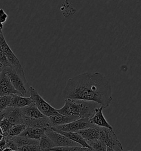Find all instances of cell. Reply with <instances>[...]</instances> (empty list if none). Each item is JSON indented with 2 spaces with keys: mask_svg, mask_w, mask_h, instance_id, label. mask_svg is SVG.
<instances>
[{
  "mask_svg": "<svg viewBox=\"0 0 141 151\" xmlns=\"http://www.w3.org/2000/svg\"><path fill=\"white\" fill-rule=\"evenodd\" d=\"M106 151H123V147L118 146L107 147Z\"/></svg>",
  "mask_w": 141,
  "mask_h": 151,
  "instance_id": "obj_29",
  "label": "cell"
},
{
  "mask_svg": "<svg viewBox=\"0 0 141 151\" xmlns=\"http://www.w3.org/2000/svg\"><path fill=\"white\" fill-rule=\"evenodd\" d=\"M12 150L10 148H9L8 147H6L5 148H4L3 150L2 151H12Z\"/></svg>",
  "mask_w": 141,
  "mask_h": 151,
  "instance_id": "obj_31",
  "label": "cell"
},
{
  "mask_svg": "<svg viewBox=\"0 0 141 151\" xmlns=\"http://www.w3.org/2000/svg\"><path fill=\"white\" fill-rule=\"evenodd\" d=\"M132 151V150H129V151Z\"/></svg>",
  "mask_w": 141,
  "mask_h": 151,
  "instance_id": "obj_37",
  "label": "cell"
},
{
  "mask_svg": "<svg viewBox=\"0 0 141 151\" xmlns=\"http://www.w3.org/2000/svg\"><path fill=\"white\" fill-rule=\"evenodd\" d=\"M12 126L13 124L6 117H4L2 120L0 121V127L2 129L4 137L9 136V131Z\"/></svg>",
  "mask_w": 141,
  "mask_h": 151,
  "instance_id": "obj_24",
  "label": "cell"
},
{
  "mask_svg": "<svg viewBox=\"0 0 141 151\" xmlns=\"http://www.w3.org/2000/svg\"><path fill=\"white\" fill-rule=\"evenodd\" d=\"M4 67L3 65V64L1 63H0V70H1V69H3L4 68Z\"/></svg>",
  "mask_w": 141,
  "mask_h": 151,
  "instance_id": "obj_32",
  "label": "cell"
},
{
  "mask_svg": "<svg viewBox=\"0 0 141 151\" xmlns=\"http://www.w3.org/2000/svg\"><path fill=\"white\" fill-rule=\"evenodd\" d=\"M40 147L39 145H27L25 146L19 147L18 151H39Z\"/></svg>",
  "mask_w": 141,
  "mask_h": 151,
  "instance_id": "obj_26",
  "label": "cell"
},
{
  "mask_svg": "<svg viewBox=\"0 0 141 151\" xmlns=\"http://www.w3.org/2000/svg\"><path fill=\"white\" fill-rule=\"evenodd\" d=\"M12 151H13V150H12Z\"/></svg>",
  "mask_w": 141,
  "mask_h": 151,
  "instance_id": "obj_38",
  "label": "cell"
},
{
  "mask_svg": "<svg viewBox=\"0 0 141 151\" xmlns=\"http://www.w3.org/2000/svg\"><path fill=\"white\" fill-rule=\"evenodd\" d=\"M103 107L102 106L97 108L93 115L90 118H89L90 122L92 124H95L99 127L113 129V127L109 124L107 120H106L103 114Z\"/></svg>",
  "mask_w": 141,
  "mask_h": 151,
  "instance_id": "obj_12",
  "label": "cell"
},
{
  "mask_svg": "<svg viewBox=\"0 0 141 151\" xmlns=\"http://www.w3.org/2000/svg\"><path fill=\"white\" fill-rule=\"evenodd\" d=\"M2 112L4 117L7 118L13 125L23 124V116L19 110V108L9 106L2 111Z\"/></svg>",
  "mask_w": 141,
  "mask_h": 151,
  "instance_id": "obj_11",
  "label": "cell"
},
{
  "mask_svg": "<svg viewBox=\"0 0 141 151\" xmlns=\"http://www.w3.org/2000/svg\"><path fill=\"white\" fill-rule=\"evenodd\" d=\"M26 128V126L25 124H14L11 127V128L9 131V136H19Z\"/></svg>",
  "mask_w": 141,
  "mask_h": 151,
  "instance_id": "obj_23",
  "label": "cell"
},
{
  "mask_svg": "<svg viewBox=\"0 0 141 151\" xmlns=\"http://www.w3.org/2000/svg\"><path fill=\"white\" fill-rule=\"evenodd\" d=\"M11 97L10 95H5L0 97V112L4 111L10 106Z\"/></svg>",
  "mask_w": 141,
  "mask_h": 151,
  "instance_id": "obj_25",
  "label": "cell"
},
{
  "mask_svg": "<svg viewBox=\"0 0 141 151\" xmlns=\"http://www.w3.org/2000/svg\"><path fill=\"white\" fill-rule=\"evenodd\" d=\"M4 70L14 88L18 93L23 96L29 97L30 85L26 78L23 67H4Z\"/></svg>",
  "mask_w": 141,
  "mask_h": 151,
  "instance_id": "obj_2",
  "label": "cell"
},
{
  "mask_svg": "<svg viewBox=\"0 0 141 151\" xmlns=\"http://www.w3.org/2000/svg\"><path fill=\"white\" fill-rule=\"evenodd\" d=\"M45 130H44V129L34 127H26L19 136L39 141L40 138L41 137L43 134L45 133Z\"/></svg>",
  "mask_w": 141,
  "mask_h": 151,
  "instance_id": "obj_17",
  "label": "cell"
},
{
  "mask_svg": "<svg viewBox=\"0 0 141 151\" xmlns=\"http://www.w3.org/2000/svg\"><path fill=\"white\" fill-rule=\"evenodd\" d=\"M64 99L96 102L103 109L110 106L113 92L110 82L98 72L84 73L67 80L63 91Z\"/></svg>",
  "mask_w": 141,
  "mask_h": 151,
  "instance_id": "obj_1",
  "label": "cell"
},
{
  "mask_svg": "<svg viewBox=\"0 0 141 151\" xmlns=\"http://www.w3.org/2000/svg\"><path fill=\"white\" fill-rule=\"evenodd\" d=\"M8 18V14L2 9H0V27L1 29L4 27V23L6 22Z\"/></svg>",
  "mask_w": 141,
  "mask_h": 151,
  "instance_id": "obj_28",
  "label": "cell"
},
{
  "mask_svg": "<svg viewBox=\"0 0 141 151\" xmlns=\"http://www.w3.org/2000/svg\"><path fill=\"white\" fill-rule=\"evenodd\" d=\"M40 151H50L55 146L53 141L44 133L39 140Z\"/></svg>",
  "mask_w": 141,
  "mask_h": 151,
  "instance_id": "obj_20",
  "label": "cell"
},
{
  "mask_svg": "<svg viewBox=\"0 0 141 151\" xmlns=\"http://www.w3.org/2000/svg\"><path fill=\"white\" fill-rule=\"evenodd\" d=\"M23 122L26 127L40 128L44 129L45 131L53 127L50 119L47 116H44L41 118H31L23 116Z\"/></svg>",
  "mask_w": 141,
  "mask_h": 151,
  "instance_id": "obj_7",
  "label": "cell"
},
{
  "mask_svg": "<svg viewBox=\"0 0 141 151\" xmlns=\"http://www.w3.org/2000/svg\"><path fill=\"white\" fill-rule=\"evenodd\" d=\"M6 147V141L4 137V138L0 141V150L2 151Z\"/></svg>",
  "mask_w": 141,
  "mask_h": 151,
  "instance_id": "obj_30",
  "label": "cell"
},
{
  "mask_svg": "<svg viewBox=\"0 0 141 151\" xmlns=\"http://www.w3.org/2000/svg\"><path fill=\"white\" fill-rule=\"evenodd\" d=\"M2 29H1V27H0V33H1V32H2Z\"/></svg>",
  "mask_w": 141,
  "mask_h": 151,
  "instance_id": "obj_35",
  "label": "cell"
},
{
  "mask_svg": "<svg viewBox=\"0 0 141 151\" xmlns=\"http://www.w3.org/2000/svg\"><path fill=\"white\" fill-rule=\"evenodd\" d=\"M96 125L92 124L88 118L79 119L67 124H62L53 127L51 129L60 130L64 132H78L80 130L95 127Z\"/></svg>",
  "mask_w": 141,
  "mask_h": 151,
  "instance_id": "obj_5",
  "label": "cell"
},
{
  "mask_svg": "<svg viewBox=\"0 0 141 151\" xmlns=\"http://www.w3.org/2000/svg\"><path fill=\"white\" fill-rule=\"evenodd\" d=\"M0 63H1L4 67H11L7 58L6 57L4 51L0 46Z\"/></svg>",
  "mask_w": 141,
  "mask_h": 151,
  "instance_id": "obj_27",
  "label": "cell"
},
{
  "mask_svg": "<svg viewBox=\"0 0 141 151\" xmlns=\"http://www.w3.org/2000/svg\"><path fill=\"white\" fill-rule=\"evenodd\" d=\"M19 94L14 88L4 69L0 73V96Z\"/></svg>",
  "mask_w": 141,
  "mask_h": 151,
  "instance_id": "obj_10",
  "label": "cell"
},
{
  "mask_svg": "<svg viewBox=\"0 0 141 151\" xmlns=\"http://www.w3.org/2000/svg\"><path fill=\"white\" fill-rule=\"evenodd\" d=\"M3 69H1V70H0V73H1V71H2V70H3Z\"/></svg>",
  "mask_w": 141,
  "mask_h": 151,
  "instance_id": "obj_36",
  "label": "cell"
},
{
  "mask_svg": "<svg viewBox=\"0 0 141 151\" xmlns=\"http://www.w3.org/2000/svg\"></svg>",
  "mask_w": 141,
  "mask_h": 151,
  "instance_id": "obj_40",
  "label": "cell"
},
{
  "mask_svg": "<svg viewBox=\"0 0 141 151\" xmlns=\"http://www.w3.org/2000/svg\"><path fill=\"white\" fill-rule=\"evenodd\" d=\"M20 112L23 116L31 118H41L44 116L34 104L27 106L19 109Z\"/></svg>",
  "mask_w": 141,
  "mask_h": 151,
  "instance_id": "obj_16",
  "label": "cell"
},
{
  "mask_svg": "<svg viewBox=\"0 0 141 151\" xmlns=\"http://www.w3.org/2000/svg\"><path fill=\"white\" fill-rule=\"evenodd\" d=\"M51 151H93L91 148L82 146L55 147Z\"/></svg>",
  "mask_w": 141,
  "mask_h": 151,
  "instance_id": "obj_21",
  "label": "cell"
},
{
  "mask_svg": "<svg viewBox=\"0 0 141 151\" xmlns=\"http://www.w3.org/2000/svg\"><path fill=\"white\" fill-rule=\"evenodd\" d=\"M0 46L7 58L11 67L22 68V64H21L18 58L16 57L12 50L11 49L7 44L4 38L3 32L0 33Z\"/></svg>",
  "mask_w": 141,
  "mask_h": 151,
  "instance_id": "obj_9",
  "label": "cell"
},
{
  "mask_svg": "<svg viewBox=\"0 0 141 151\" xmlns=\"http://www.w3.org/2000/svg\"><path fill=\"white\" fill-rule=\"evenodd\" d=\"M45 133L53 141L55 147L81 146L78 143L73 142L68 138L51 129H47Z\"/></svg>",
  "mask_w": 141,
  "mask_h": 151,
  "instance_id": "obj_6",
  "label": "cell"
},
{
  "mask_svg": "<svg viewBox=\"0 0 141 151\" xmlns=\"http://www.w3.org/2000/svg\"><path fill=\"white\" fill-rule=\"evenodd\" d=\"M11 101L10 106L15 107L20 109L33 104L30 96L26 97L19 94H12L11 95Z\"/></svg>",
  "mask_w": 141,
  "mask_h": 151,
  "instance_id": "obj_14",
  "label": "cell"
},
{
  "mask_svg": "<svg viewBox=\"0 0 141 151\" xmlns=\"http://www.w3.org/2000/svg\"><path fill=\"white\" fill-rule=\"evenodd\" d=\"M0 134H2V135H4V133H3L2 129L1 127H0Z\"/></svg>",
  "mask_w": 141,
  "mask_h": 151,
  "instance_id": "obj_34",
  "label": "cell"
},
{
  "mask_svg": "<svg viewBox=\"0 0 141 151\" xmlns=\"http://www.w3.org/2000/svg\"><path fill=\"white\" fill-rule=\"evenodd\" d=\"M65 102L69 107L70 116L78 119L90 118L94 113L95 109L100 106L96 102L79 100L65 99Z\"/></svg>",
  "mask_w": 141,
  "mask_h": 151,
  "instance_id": "obj_3",
  "label": "cell"
},
{
  "mask_svg": "<svg viewBox=\"0 0 141 151\" xmlns=\"http://www.w3.org/2000/svg\"><path fill=\"white\" fill-rule=\"evenodd\" d=\"M50 122L53 125V127H55L56 126L62 125V124H67L73 122L74 121L78 120L77 117L70 116H66L58 115L53 116L49 117Z\"/></svg>",
  "mask_w": 141,
  "mask_h": 151,
  "instance_id": "obj_18",
  "label": "cell"
},
{
  "mask_svg": "<svg viewBox=\"0 0 141 151\" xmlns=\"http://www.w3.org/2000/svg\"><path fill=\"white\" fill-rule=\"evenodd\" d=\"M29 93L30 98L33 104L44 116L49 117L50 116L60 115L56 111V109L46 102L31 86H30L29 88Z\"/></svg>",
  "mask_w": 141,
  "mask_h": 151,
  "instance_id": "obj_4",
  "label": "cell"
},
{
  "mask_svg": "<svg viewBox=\"0 0 141 151\" xmlns=\"http://www.w3.org/2000/svg\"><path fill=\"white\" fill-rule=\"evenodd\" d=\"M87 143L93 151H106L107 146L99 139L88 141Z\"/></svg>",
  "mask_w": 141,
  "mask_h": 151,
  "instance_id": "obj_22",
  "label": "cell"
},
{
  "mask_svg": "<svg viewBox=\"0 0 141 151\" xmlns=\"http://www.w3.org/2000/svg\"><path fill=\"white\" fill-rule=\"evenodd\" d=\"M0 97H1V96H0Z\"/></svg>",
  "mask_w": 141,
  "mask_h": 151,
  "instance_id": "obj_39",
  "label": "cell"
},
{
  "mask_svg": "<svg viewBox=\"0 0 141 151\" xmlns=\"http://www.w3.org/2000/svg\"></svg>",
  "mask_w": 141,
  "mask_h": 151,
  "instance_id": "obj_41",
  "label": "cell"
},
{
  "mask_svg": "<svg viewBox=\"0 0 141 151\" xmlns=\"http://www.w3.org/2000/svg\"><path fill=\"white\" fill-rule=\"evenodd\" d=\"M100 129L101 127L95 126L93 127L80 130L77 132L79 133L87 142L90 141L99 139L100 137Z\"/></svg>",
  "mask_w": 141,
  "mask_h": 151,
  "instance_id": "obj_13",
  "label": "cell"
},
{
  "mask_svg": "<svg viewBox=\"0 0 141 151\" xmlns=\"http://www.w3.org/2000/svg\"><path fill=\"white\" fill-rule=\"evenodd\" d=\"M11 140L15 143L17 146L19 147L25 146L27 145H39V141L30 139L28 138L25 137L21 136H8Z\"/></svg>",
  "mask_w": 141,
  "mask_h": 151,
  "instance_id": "obj_19",
  "label": "cell"
},
{
  "mask_svg": "<svg viewBox=\"0 0 141 151\" xmlns=\"http://www.w3.org/2000/svg\"><path fill=\"white\" fill-rule=\"evenodd\" d=\"M53 129V130L57 132L58 133H60L62 135L70 139L73 141V142L78 143L82 147L90 148V147L88 145L87 142H86V141L84 139V138L78 132H64V131H62L60 130H57V129Z\"/></svg>",
  "mask_w": 141,
  "mask_h": 151,
  "instance_id": "obj_15",
  "label": "cell"
},
{
  "mask_svg": "<svg viewBox=\"0 0 141 151\" xmlns=\"http://www.w3.org/2000/svg\"><path fill=\"white\" fill-rule=\"evenodd\" d=\"M4 135H2V134H0V141L4 138Z\"/></svg>",
  "mask_w": 141,
  "mask_h": 151,
  "instance_id": "obj_33",
  "label": "cell"
},
{
  "mask_svg": "<svg viewBox=\"0 0 141 151\" xmlns=\"http://www.w3.org/2000/svg\"><path fill=\"white\" fill-rule=\"evenodd\" d=\"M99 140L104 143L107 147L114 146L122 147L117 135L113 131V129L101 127Z\"/></svg>",
  "mask_w": 141,
  "mask_h": 151,
  "instance_id": "obj_8",
  "label": "cell"
}]
</instances>
